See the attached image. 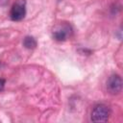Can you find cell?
I'll return each mask as SVG.
<instances>
[{"mask_svg":"<svg viewBox=\"0 0 123 123\" xmlns=\"http://www.w3.org/2000/svg\"><path fill=\"white\" fill-rule=\"evenodd\" d=\"M107 89L111 94H118L122 89V80L117 74H112L107 81Z\"/></svg>","mask_w":123,"mask_h":123,"instance_id":"obj_4","label":"cell"},{"mask_svg":"<svg viewBox=\"0 0 123 123\" xmlns=\"http://www.w3.org/2000/svg\"><path fill=\"white\" fill-rule=\"evenodd\" d=\"M111 114L109 107L104 104L96 105L91 112V120L93 122H106L108 121Z\"/></svg>","mask_w":123,"mask_h":123,"instance_id":"obj_2","label":"cell"},{"mask_svg":"<svg viewBox=\"0 0 123 123\" xmlns=\"http://www.w3.org/2000/svg\"><path fill=\"white\" fill-rule=\"evenodd\" d=\"M37 44V40L33 37L27 36L23 39V46L25 48H27V49H34V48H36Z\"/></svg>","mask_w":123,"mask_h":123,"instance_id":"obj_5","label":"cell"},{"mask_svg":"<svg viewBox=\"0 0 123 123\" xmlns=\"http://www.w3.org/2000/svg\"><path fill=\"white\" fill-rule=\"evenodd\" d=\"M11 18L13 21H20L26 15V1L25 0H15L12 4L11 12Z\"/></svg>","mask_w":123,"mask_h":123,"instance_id":"obj_3","label":"cell"},{"mask_svg":"<svg viewBox=\"0 0 123 123\" xmlns=\"http://www.w3.org/2000/svg\"><path fill=\"white\" fill-rule=\"evenodd\" d=\"M53 37L58 41L66 40L72 34V28L68 23H60L53 28Z\"/></svg>","mask_w":123,"mask_h":123,"instance_id":"obj_1","label":"cell"},{"mask_svg":"<svg viewBox=\"0 0 123 123\" xmlns=\"http://www.w3.org/2000/svg\"><path fill=\"white\" fill-rule=\"evenodd\" d=\"M5 84H6V81L4 79H0V91L4 89V86H5Z\"/></svg>","mask_w":123,"mask_h":123,"instance_id":"obj_6","label":"cell"}]
</instances>
